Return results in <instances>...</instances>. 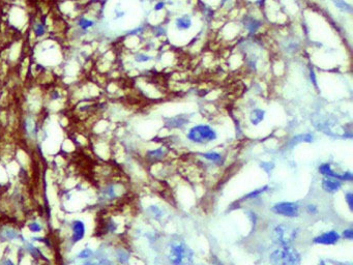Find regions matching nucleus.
Masks as SVG:
<instances>
[{
	"instance_id": "obj_18",
	"label": "nucleus",
	"mask_w": 353,
	"mask_h": 265,
	"mask_svg": "<svg viewBox=\"0 0 353 265\" xmlns=\"http://www.w3.org/2000/svg\"><path fill=\"white\" fill-rule=\"evenodd\" d=\"M346 201H347L349 207H350V209L352 210V208H353V194L351 193V192H349V193L346 194Z\"/></svg>"
},
{
	"instance_id": "obj_6",
	"label": "nucleus",
	"mask_w": 353,
	"mask_h": 265,
	"mask_svg": "<svg viewBox=\"0 0 353 265\" xmlns=\"http://www.w3.org/2000/svg\"><path fill=\"white\" fill-rule=\"evenodd\" d=\"M339 239H340V235L338 234V232L329 231L316 237L314 239V242L321 243V245H334V243L338 242Z\"/></svg>"
},
{
	"instance_id": "obj_2",
	"label": "nucleus",
	"mask_w": 353,
	"mask_h": 265,
	"mask_svg": "<svg viewBox=\"0 0 353 265\" xmlns=\"http://www.w3.org/2000/svg\"><path fill=\"white\" fill-rule=\"evenodd\" d=\"M300 255L296 250L288 246H282L270 255L272 265H298Z\"/></svg>"
},
{
	"instance_id": "obj_14",
	"label": "nucleus",
	"mask_w": 353,
	"mask_h": 265,
	"mask_svg": "<svg viewBox=\"0 0 353 265\" xmlns=\"http://www.w3.org/2000/svg\"><path fill=\"white\" fill-rule=\"evenodd\" d=\"M267 189H268V187H262V189L256 190V191H254V192H252V193L248 194L247 196H245L244 198H248V199H253V198H255V197L259 196V195H260L261 193H263V192H264L265 190H267Z\"/></svg>"
},
{
	"instance_id": "obj_15",
	"label": "nucleus",
	"mask_w": 353,
	"mask_h": 265,
	"mask_svg": "<svg viewBox=\"0 0 353 265\" xmlns=\"http://www.w3.org/2000/svg\"><path fill=\"white\" fill-rule=\"evenodd\" d=\"M135 60H136L137 62H141L142 63V62H147L148 60H150V57L146 54H138L136 56V58H135Z\"/></svg>"
},
{
	"instance_id": "obj_13",
	"label": "nucleus",
	"mask_w": 353,
	"mask_h": 265,
	"mask_svg": "<svg viewBox=\"0 0 353 265\" xmlns=\"http://www.w3.org/2000/svg\"><path fill=\"white\" fill-rule=\"evenodd\" d=\"M247 27H248V29L250 30L251 33H254L257 31L259 27H260V22H258V21H256V20H251L250 22L247 24Z\"/></svg>"
},
{
	"instance_id": "obj_22",
	"label": "nucleus",
	"mask_w": 353,
	"mask_h": 265,
	"mask_svg": "<svg viewBox=\"0 0 353 265\" xmlns=\"http://www.w3.org/2000/svg\"><path fill=\"white\" fill-rule=\"evenodd\" d=\"M311 80L313 81L314 85H317V81H316V76H315V73L313 71H311Z\"/></svg>"
},
{
	"instance_id": "obj_10",
	"label": "nucleus",
	"mask_w": 353,
	"mask_h": 265,
	"mask_svg": "<svg viewBox=\"0 0 353 265\" xmlns=\"http://www.w3.org/2000/svg\"><path fill=\"white\" fill-rule=\"evenodd\" d=\"M192 26V19L189 16H183L176 20V27L179 30L189 29Z\"/></svg>"
},
{
	"instance_id": "obj_3",
	"label": "nucleus",
	"mask_w": 353,
	"mask_h": 265,
	"mask_svg": "<svg viewBox=\"0 0 353 265\" xmlns=\"http://www.w3.org/2000/svg\"><path fill=\"white\" fill-rule=\"evenodd\" d=\"M297 235L296 228L287 224H280L273 229L272 240L281 246H288L295 240Z\"/></svg>"
},
{
	"instance_id": "obj_12",
	"label": "nucleus",
	"mask_w": 353,
	"mask_h": 265,
	"mask_svg": "<svg viewBox=\"0 0 353 265\" xmlns=\"http://www.w3.org/2000/svg\"><path fill=\"white\" fill-rule=\"evenodd\" d=\"M117 259H118V261L120 263L126 264V263H127V261H129V259H130V255L126 252V251L119 250L118 252H117Z\"/></svg>"
},
{
	"instance_id": "obj_23",
	"label": "nucleus",
	"mask_w": 353,
	"mask_h": 265,
	"mask_svg": "<svg viewBox=\"0 0 353 265\" xmlns=\"http://www.w3.org/2000/svg\"><path fill=\"white\" fill-rule=\"evenodd\" d=\"M308 210H309L311 214H316L317 212V209L315 208V206H313V205H309V206H308Z\"/></svg>"
},
{
	"instance_id": "obj_11",
	"label": "nucleus",
	"mask_w": 353,
	"mask_h": 265,
	"mask_svg": "<svg viewBox=\"0 0 353 265\" xmlns=\"http://www.w3.org/2000/svg\"><path fill=\"white\" fill-rule=\"evenodd\" d=\"M203 156L206 160H208V161H211L213 163H220L221 160H222V156H221V154H219V153H217V152L204 153Z\"/></svg>"
},
{
	"instance_id": "obj_21",
	"label": "nucleus",
	"mask_w": 353,
	"mask_h": 265,
	"mask_svg": "<svg viewBox=\"0 0 353 265\" xmlns=\"http://www.w3.org/2000/svg\"><path fill=\"white\" fill-rule=\"evenodd\" d=\"M165 6V3L164 2H158L157 5H155V8H154V9L155 10H161L163 8H164Z\"/></svg>"
},
{
	"instance_id": "obj_4",
	"label": "nucleus",
	"mask_w": 353,
	"mask_h": 265,
	"mask_svg": "<svg viewBox=\"0 0 353 265\" xmlns=\"http://www.w3.org/2000/svg\"><path fill=\"white\" fill-rule=\"evenodd\" d=\"M189 140L195 143H206L217 139V132L208 125H196L188 134Z\"/></svg>"
},
{
	"instance_id": "obj_8",
	"label": "nucleus",
	"mask_w": 353,
	"mask_h": 265,
	"mask_svg": "<svg viewBox=\"0 0 353 265\" xmlns=\"http://www.w3.org/2000/svg\"><path fill=\"white\" fill-rule=\"evenodd\" d=\"M72 241L77 242L79 240H81L85 235V226L84 224L79 221V219H76L72 223Z\"/></svg>"
},
{
	"instance_id": "obj_19",
	"label": "nucleus",
	"mask_w": 353,
	"mask_h": 265,
	"mask_svg": "<svg viewBox=\"0 0 353 265\" xmlns=\"http://www.w3.org/2000/svg\"><path fill=\"white\" fill-rule=\"evenodd\" d=\"M343 236L345 237V238H347V239H349V240H351V239L353 238V230H352V229H347V230H345V231L343 232Z\"/></svg>"
},
{
	"instance_id": "obj_16",
	"label": "nucleus",
	"mask_w": 353,
	"mask_h": 265,
	"mask_svg": "<svg viewBox=\"0 0 353 265\" xmlns=\"http://www.w3.org/2000/svg\"><path fill=\"white\" fill-rule=\"evenodd\" d=\"M29 230L31 232H33V233H37V232H40V230H41V226L39 224V223H31V224L29 225Z\"/></svg>"
},
{
	"instance_id": "obj_9",
	"label": "nucleus",
	"mask_w": 353,
	"mask_h": 265,
	"mask_svg": "<svg viewBox=\"0 0 353 265\" xmlns=\"http://www.w3.org/2000/svg\"><path fill=\"white\" fill-rule=\"evenodd\" d=\"M264 115H265L264 110H262V109L253 110L250 114V120H251L252 124H254V125L259 124L263 120V118H264Z\"/></svg>"
},
{
	"instance_id": "obj_24",
	"label": "nucleus",
	"mask_w": 353,
	"mask_h": 265,
	"mask_svg": "<svg viewBox=\"0 0 353 265\" xmlns=\"http://www.w3.org/2000/svg\"><path fill=\"white\" fill-rule=\"evenodd\" d=\"M226 1H227V0H223V3H224V2H226Z\"/></svg>"
},
{
	"instance_id": "obj_20",
	"label": "nucleus",
	"mask_w": 353,
	"mask_h": 265,
	"mask_svg": "<svg viewBox=\"0 0 353 265\" xmlns=\"http://www.w3.org/2000/svg\"><path fill=\"white\" fill-rule=\"evenodd\" d=\"M334 4L338 6V8H340L341 9H345V6H346V3L344 1H342V0H334Z\"/></svg>"
},
{
	"instance_id": "obj_17",
	"label": "nucleus",
	"mask_w": 353,
	"mask_h": 265,
	"mask_svg": "<svg viewBox=\"0 0 353 265\" xmlns=\"http://www.w3.org/2000/svg\"><path fill=\"white\" fill-rule=\"evenodd\" d=\"M149 154L151 155V158H161V156L164 155V150H163V148H160L157 149V150L150 151Z\"/></svg>"
},
{
	"instance_id": "obj_1",
	"label": "nucleus",
	"mask_w": 353,
	"mask_h": 265,
	"mask_svg": "<svg viewBox=\"0 0 353 265\" xmlns=\"http://www.w3.org/2000/svg\"><path fill=\"white\" fill-rule=\"evenodd\" d=\"M193 251L181 240H172L168 249V259L171 265H192Z\"/></svg>"
},
{
	"instance_id": "obj_5",
	"label": "nucleus",
	"mask_w": 353,
	"mask_h": 265,
	"mask_svg": "<svg viewBox=\"0 0 353 265\" xmlns=\"http://www.w3.org/2000/svg\"><path fill=\"white\" fill-rule=\"evenodd\" d=\"M272 211L276 214L284 215V217L294 218L298 215L299 207L293 202H281V203H276L272 207Z\"/></svg>"
},
{
	"instance_id": "obj_7",
	"label": "nucleus",
	"mask_w": 353,
	"mask_h": 265,
	"mask_svg": "<svg viewBox=\"0 0 353 265\" xmlns=\"http://www.w3.org/2000/svg\"><path fill=\"white\" fill-rule=\"evenodd\" d=\"M342 182L340 179L333 178V177H325L322 180V187L324 191L329 192V193H334L341 189Z\"/></svg>"
}]
</instances>
